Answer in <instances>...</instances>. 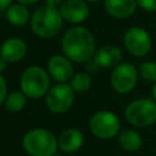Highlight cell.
Returning a JSON list of instances; mask_svg holds the SVG:
<instances>
[{
	"mask_svg": "<svg viewBox=\"0 0 156 156\" xmlns=\"http://www.w3.org/2000/svg\"><path fill=\"white\" fill-rule=\"evenodd\" d=\"M63 55L74 63H87L95 54V38L83 26H73L67 29L61 40Z\"/></svg>",
	"mask_w": 156,
	"mask_h": 156,
	"instance_id": "6da1fadb",
	"label": "cell"
},
{
	"mask_svg": "<svg viewBox=\"0 0 156 156\" xmlns=\"http://www.w3.org/2000/svg\"><path fill=\"white\" fill-rule=\"evenodd\" d=\"M63 18L57 7L43 5L30 13L29 26L32 32L43 39H50L57 35L62 28Z\"/></svg>",
	"mask_w": 156,
	"mask_h": 156,
	"instance_id": "7a4b0ae2",
	"label": "cell"
},
{
	"mask_svg": "<svg viewBox=\"0 0 156 156\" xmlns=\"http://www.w3.org/2000/svg\"><path fill=\"white\" fill-rule=\"evenodd\" d=\"M22 146L29 156H52L58 149L56 135L45 128L29 129L23 135Z\"/></svg>",
	"mask_w": 156,
	"mask_h": 156,
	"instance_id": "3957f363",
	"label": "cell"
},
{
	"mask_svg": "<svg viewBox=\"0 0 156 156\" xmlns=\"http://www.w3.org/2000/svg\"><path fill=\"white\" fill-rule=\"evenodd\" d=\"M50 74L40 66L27 67L20 77L21 90L29 99H40L50 89Z\"/></svg>",
	"mask_w": 156,
	"mask_h": 156,
	"instance_id": "277c9868",
	"label": "cell"
},
{
	"mask_svg": "<svg viewBox=\"0 0 156 156\" xmlns=\"http://www.w3.org/2000/svg\"><path fill=\"white\" fill-rule=\"evenodd\" d=\"M124 117L133 127H150L156 122V101L151 98L135 99L126 106Z\"/></svg>",
	"mask_w": 156,
	"mask_h": 156,
	"instance_id": "5b68a950",
	"label": "cell"
},
{
	"mask_svg": "<svg viewBox=\"0 0 156 156\" xmlns=\"http://www.w3.org/2000/svg\"><path fill=\"white\" fill-rule=\"evenodd\" d=\"M89 129L99 139H112L121 132V122L116 113L108 110H100L90 117Z\"/></svg>",
	"mask_w": 156,
	"mask_h": 156,
	"instance_id": "8992f818",
	"label": "cell"
},
{
	"mask_svg": "<svg viewBox=\"0 0 156 156\" xmlns=\"http://www.w3.org/2000/svg\"><path fill=\"white\" fill-rule=\"evenodd\" d=\"M74 90L68 83H57L50 87L45 95V104L50 112L62 115L67 112L74 102Z\"/></svg>",
	"mask_w": 156,
	"mask_h": 156,
	"instance_id": "52a82bcc",
	"label": "cell"
},
{
	"mask_svg": "<svg viewBox=\"0 0 156 156\" xmlns=\"http://www.w3.org/2000/svg\"><path fill=\"white\" fill-rule=\"evenodd\" d=\"M138 69L130 62H121L115 68L110 76V84L112 89L118 94L130 93L138 82Z\"/></svg>",
	"mask_w": 156,
	"mask_h": 156,
	"instance_id": "ba28073f",
	"label": "cell"
},
{
	"mask_svg": "<svg viewBox=\"0 0 156 156\" xmlns=\"http://www.w3.org/2000/svg\"><path fill=\"white\" fill-rule=\"evenodd\" d=\"M123 44L130 55L135 57H144L152 48V39L146 29L134 26L126 30L123 35Z\"/></svg>",
	"mask_w": 156,
	"mask_h": 156,
	"instance_id": "9c48e42d",
	"label": "cell"
},
{
	"mask_svg": "<svg viewBox=\"0 0 156 156\" xmlns=\"http://www.w3.org/2000/svg\"><path fill=\"white\" fill-rule=\"evenodd\" d=\"M58 10L63 21L73 24L83 23L90 13L89 5L85 0H65Z\"/></svg>",
	"mask_w": 156,
	"mask_h": 156,
	"instance_id": "30bf717a",
	"label": "cell"
},
{
	"mask_svg": "<svg viewBox=\"0 0 156 156\" xmlns=\"http://www.w3.org/2000/svg\"><path fill=\"white\" fill-rule=\"evenodd\" d=\"M46 71L57 83H67L73 76V65L66 55H54L48 60Z\"/></svg>",
	"mask_w": 156,
	"mask_h": 156,
	"instance_id": "8fae6325",
	"label": "cell"
},
{
	"mask_svg": "<svg viewBox=\"0 0 156 156\" xmlns=\"http://www.w3.org/2000/svg\"><path fill=\"white\" fill-rule=\"evenodd\" d=\"M27 55V43L17 37L7 38L0 46V56L9 63L21 61Z\"/></svg>",
	"mask_w": 156,
	"mask_h": 156,
	"instance_id": "7c38bea8",
	"label": "cell"
},
{
	"mask_svg": "<svg viewBox=\"0 0 156 156\" xmlns=\"http://www.w3.org/2000/svg\"><path fill=\"white\" fill-rule=\"evenodd\" d=\"M122 50L117 45L107 44L95 51L93 60L100 68H115L122 62Z\"/></svg>",
	"mask_w": 156,
	"mask_h": 156,
	"instance_id": "4fadbf2b",
	"label": "cell"
},
{
	"mask_svg": "<svg viewBox=\"0 0 156 156\" xmlns=\"http://www.w3.org/2000/svg\"><path fill=\"white\" fill-rule=\"evenodd\" d=\"M84 143V135L78 128H67L57 138L58 149L63 154H73L78 151Z\"/></svg>",
	"mask_w": 156,
	"mask_h": 156,
	"instance_id": "5bb4252c",
	"label": "cell"
},
{
	"mask_svg": "<svg viewBox=\"0 0 156 156\" xmlns=\"http://www.w3.org/2000/svg\"><path fill=\"white\" fill-rule=\"evenodd\" d=\"M107 13L115 18L124 20L130 17L136 7V0H104Z\"/></svg>",
	"mask_w": 156,
	"mask_h": 156,
	"instance_id": "9a60e30c",
	"label": "cell"
},
{
	"mask_svg": "<svg viewBox=\"0 0 156 156\" xmlns=\"http://www.w3.org/2000/svg\"><path fill=\"white\" fill-rule=\"evenodd\" d=\"M6 18L11 26L23 27L30 20V12L27 5L21 2H12L6 9Z\"/></svg>",
	"mask_w": 156,
	"mask_h": 156,
	"instance_id": "2e32d148",
	"label": "cell"
},
{
	"mask_svg": "<svg viewBox=\"0 0 156 156\" xmlns=\"http://www.w3.org/2000/svg\"><path fill=\"white\" fill-rule=\"evenodd\" d=\"M118 145L129 152L138 151L143 145V136L134 129H123L118 133Z\"/></svg>",
	"mask_w": 156,
	"mask_h": 156,
	"instance_id": "e0dca14e",
	"label": "cell"
},
{
	"mask_svg": "<svg viewBox=\"0 0 156 156\" xmlns=\"http://www.w3.org/2000/svg\"><path fill=\"white\" fill-rule=\"evenodd\" d=\"M26 104H27V95L22 90H13L7 93L6 99L4 101L5 108L11 113L22 111Z\"/></svg>",
	"mask_w": 156,
	"mask_h": 156,
	"instance_id": "ac0fdd59",
	"label": "cell"
},
{
	"mask_svg": "<svg viewBox=\"0 0 156 156\" xmlns=\"http://www.w3.org/2000/svg\"><path fill=\"white\" fill-rule=\"evenodd\" d=\"M91 83H93L91 76L88 72H78V73H74L72 76V78H71V80H69V85L72 87V89L77 94L87 93L90 89Z\"/></svg>",
	"mask_w": 156,
	"mask_h": 156,
	"instance_id": "d6986e66",
	"label": "cell"
},
{
	"mask_svg": "<svg viewBox=\"0 0 156 156\" xmlns=\"http://www.w3.org/2000/svg\"><path fill=\"white\" fill-rule=\"evenodd\" d=\"M139 76L147 83H156V62L145 61L138 68Z\"/></svg>",
	"mask_w": 156,
	"mask_h": 156,
	"instance_id": "ffe728a7",
	"label": "cell"
},
{
	"mask_svg": "<svg viewBox=\"0 0 156 156\" xmlns=\"http://www.w3.org/2000/svg\"><path fill=\"white\" fill-rule=\"evenodd\" d=\"M136 4L144 11H147V12L156 11V0H136Z\"/></svg>",
	"mask_w": 156,
	"mask_h": 156,
	"instance_id": "44dd1931",
	"label": "cell"
},
{
	"mask_svg": "<svg viewBox=\"0 0 156 156\" xmlns=\"http://www.w3.org/2000/svg\"><path fill=\"white\" fill-rule=\"evenodd\" d=\"M7 95V82L5 77L0 73V106L4 105V101Z\"/></svg>",
	"mask_w": 156,
	"mask_h": 156,
	"instance_id": "7402d4cb",
	"label": "cell"
},
{
	"mask_svg": "<svg viewBox=\"0 0 156 156\" xmlns=\"http://www.w3.org/2000/svg\"><path fill=\"white\" fill-rule=\"evenodd\" d=\"M87 68H88V73H96L100 67H99V66L95 63V61L91 58L90 61L87 62Z\"/></svg>",
	"mask_w": 156,
	"mask_h": 156,
	"instance_id": "603a6c76",
	"label": "cell"
},
{
	"mask_svg": "<svg viewBox=\"0 0 156 156\" xmlns=\"http://www.w3.org/2000/svg\"><path fill=\"white\" fill-rule=\"evenodd\" d=\"M45 1V5H48V6H52V7H60L61 5H62V2L65 1V0H44Z\"/></svg>",
	"mask_w": 156,
	"mask_h": 156,
	"instance_id": "cb8c5ba5",
	"label": "cell"
},
{
	"mask_svg": "<svg viewBox=\"0 0 156 156\" xmlns=\"http://www.w3.org/2000/svg\"><path fill=\"white\" fill-rule=\"evenodd\" d=\"M12 2H13V0H0V11L6 10Z\"/></svg>",
	"mask_w": 156,
	"mask_h": 156,
	"instance_id": "d4e9b609",
	"label": "cell"
},
{
	"mask_svg": "<svg viewBox=\"0 0 156 156\" xmlns=\"http://www.w3.org/2000/svg\"><path fill=\"white\" fill-rule=\"evenodd\" d=\"M7 63H9V62H7L6 60H4V58L0 56V73H2V72L7 68Z\"/></svg>",
	"mask_w": 156,
	"mask_h": 156,
	"instance_id": "484cf974",
	"label": "cell"
},
{
	"mask_svg": "<svg viewBox=\"0 0 156 156\" xmlns=\"http://www.w3.org/2000/svg\"><path fill=\"white\" fill-rule=\"evenodd\" d=\"M39 0H17V2H21V4H24V5H33V4H37Z\"/></svg>",
	"mask_w": 156,
	"mask_h": 156,
	"instance_id": "4316f807",
	"label": "cell"
},
{
	"mask_svg": "<svg viewBox=\"0 0 156 156\" xmlns=\"http://www.w3.org/2000/svg\"><path fill=\"white\" fill-rule=\"evenodd\" d=\"M151 95H152V99L156 101V83H154L152 85V90H151Z\"/></svg>",
	"mask_w": 156,
	"mask_h": 156,
	"instance_id": "83f0119b",
	"label": "cell"
},
{
	"mask_svg": "<svg viewBox=\"0 0 156 156\" xmlns=\"http://www.w3.org/2000/svg\"><path fill=\"white\" fill-rule=\"evenodd\" d=\"M87 2H99L100 0H85Z\"/></svg>",
	"mask_w": 156,
	"mask_h": 156,
	"instance_id": "f1b7e54d",
	"label": "cell"
},
{
	"mask_svg": "<svg viewBox=\"0 0 156 156\" xmlns=\"http://www.w3.org/2000/svg\"><path fill=\"white\" fill-rule=\"evenodd\" d=\"M52 156H65L63 154H55V155H52Z\"/></svg>",
	"mask_w": 156,
	"mask_h": 156,
	"instance_id": "f546056e",
	"label": "cell"
}]
</instances>
